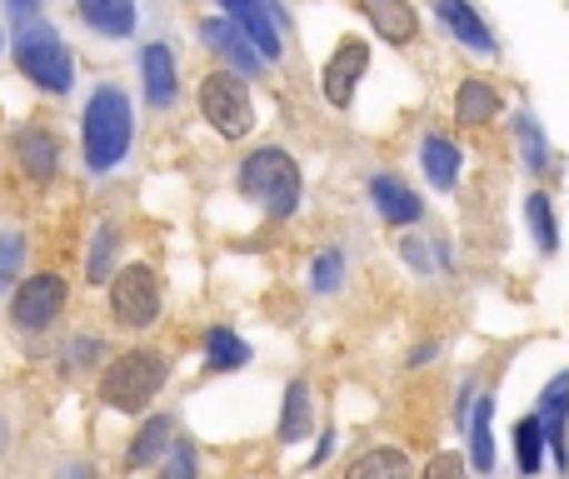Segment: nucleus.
Wrapping results in <instances>:
<instances>
[{
    "mask_svg": "<svg viewBox=\"0 0 569 479\" xmlns=\"http://www.w3.org/2000/svg\"><path fill=\"white\" fill-rule=\"evenodd\" d=\"M130 136H136V120H130V100L126 90L100 86L86 106V120H80V146H86V166L90 170H110L126 160Z\"/></svg>",
    "mask_w": 569,
    "mask_h": 479,
    "instance_id": "f257e3e1",
    "label": "nucleus"
},
{
    "mask_svg": "<svg viewBox=\"0 0 569 479\" xmlns=\"http://www.w3.org/2000/svg\"><path fill=\"white\" fill-rule=\"evenodd\" d=\"M10 50H16V66L26 70V76L36 80L40 90H50V96H66V90H70V80H76V66H70L66 40H60L50 26H40L36 16L16 26V36H10Z\"/></svg>",
    "mask_w": 569,
    "mask_h": 479,
    "instance_id": "f03ea898",
    "label": "nucleus"
},
{
    "mask_svg": "<svg viewBox=\"0 0 569 479\" xmlns=\"http://www.w3.org/2000/svg\"><path fill=\"white\" fill-rule=\"evenodd\" d=\"M166 375H170V360L160 350H130L106 370V380H100V400H106L110 410L136 415L156 400V390L166 385Z\"/></svg>",
    "mask_w": 569,
    "mask_h": 479,
    "instance_id": "7ed1b4c3",
    "label": "nucleus"
},
{
    "mask_svg": "<svg viewBox=\"0 0 569 479\" xmlns=\"http://www.w3.org/2000/svg\"><path fill=\"white\" fill-rule=\"evenodd\" d=\"M240 196L266 200L270 216H290L300 206V170L284 150L266 146L256 156H246V166H240Z\"/></svg>",
    "mask_w": 569,
    "mask_h": 479,
    "instance_id": "20e7f679",
    "label": "nucleus"
},
{
    "mask_svg": "<svg viewBox=\"0 0 569 479\" xmlns=\"http://www.w3.org/2000/svg\"><path fill=\"white\" fill-rule=\"evenodd\" d=\"M200 116H206L226 140H240L250 126H256L246 80L230 76V70H210V76L200 80Z\"/></svg>",
    "mask_w": 569,
    "mask_h": 479,
    "instance_id": "39448f33",
    "label": "nucleus"
},
{
    "mask_svg": "<svg viewBox=\"0 0 569 479\" xmlns=\"http://www.w3.org/2000/svg\"><path fill=\"white\" fill-rule=\"evenodd\" d=\"M110 310H116L120 325H150L160 315V280L146 265H126L110 280Z\"/></svg>",
    "mask_w": 569,
    "mask_h": 479,
    "instance_id": "423d86ee",
    "label": "nucleus"
},
{
    "mask_svg": "<svg viewBox=\"0 0 569 479\" xmlns=\"http://www.w3.org/2000/svg\"><path fill=\"white\" fill-rule=\"evenodd\" d=\"M60 310H66V280L60 275H30V280H20L16 300H10V320L20 330H46Z\"/></svg>",
    "mask_w": 569,
    "mask_h": 479,
    "instance_id": "0eeeda50",
    "label": "nucleus"
},
{
    "mask_svg": "<svg viewBox=\"0 0 569 479\" xmlns=\"http://www.w3.org/2000/svg\"><path fill=\"white\" fill-rule=\"evenodd\" d=\"M365 70H370V46L365 40H340V50H335L330 60H325V70H320V90H325V100H330L335 110H345L355 100V86L365 80Z\"/></svg>",
    "mask_w": 569,
    "mask_h": 479,
    "instance_id": "6e6552de",
    "label": "nucleus"
},
{
    "mask_svg": "<svg viewBox=\"0 0 569 479\" xmlns=\"http://www.w3.org/2000/svg\"><path fill=\"white\" fill-rule=\"evenodd\" d=\"M200 40H206L216 56H226L236 70H246V76H260V70L270 66V60L256 50V40H250L236 20H206V26H200Z\"/></svg>",
    "mask_w": 569,
    "mask_h": 479,
    "instance_id": "1a4fd4ad",
    "label": "nucleus"
},
{
    "mask_svg": "<svg viewBox=\"0 0 569 479\" xmlns=\"http://www.w3.org/2000/svg\"><path fill=\"white\" fill-rule=\"evenodd\" d=\"M220 6L230 10V20H236L240 30H246L250 40H256V50L266 60H280V30H276V10L266 6V0H220Z\"/></svg>",
    "mask_w": 569,
    "mask_h": 479,
    "instance_id": "9d476101",
    "label": "nucleus"
},
{
    "mask_svg": "<svg viewBox=\"0 0 569 479\" xmlns=\"http://www.w3.org/2000/svg\"><path fill=\"white\" fill-rule=\"evenodd\" d=\"M355 6L370 16V26L380 30V40H390V46H410V40L420 36V16H415L410 0H355Z\"/></svg>",
    "mask_w": 569,
    "mask_h": 479,
    "instance_id": "9b49d317",
    "label": "nucleus"
},
{
    "mask_svg": "<svg viewBox=\"0 0 569 479\" xmlns=\"http://www.w3.org/2000/svg\"><path fill=\"white\" fill-rule=\"evenodd\" d=\"M370 196H375V210H380L390 226H415V220L425 216V200L415 196L405 180H395V176H375L370 180Z\"/></svg>",
    "mask_w": 569,
    "mask_h": 479,
    "instance_id": "f8f14e48",
    "label": "nucleus"
},
{
    "mask_svg": "<svg viewBox=\"0 0 569 479\" xmlns=\"http://www.w3.org/2000/svg\"><path fill=\"white\" fill-rule=\"evenodd\" d=\"M565 420H569V370L555 375L540 395V425H545V445H555V460L560 470L569 465V450H565Z\"/></svg>",
    "mask_w": 569,
    "mask_h": 479,
    "instance_id": "ddd939ff",
    "label": "nucleus"
},
{
    "mask_svg": "<svg viewBox=\"0 0 569 479\" xmlns=\"http://www.w3.org/2000/svg\"><path fill=\"white\" fill-rule=\"evenodd\" d=\"M435 16L445 20V30H450V36L460 40V46L485 50V56H490V50H495L490 26H485V20L475 16V6H470V0H435Z\"/></svg>",
    "mask_w": 569,
    "mask_h": 479,
    "instance_id": "4468645a",
    "label": "nucleus"
},
{
    "mask_svg": "<svg viewBox=\"0 0 569 479\" xmlns=\"http://www.w3.org/2000/svg\"><path fill=\"white\" fill-rule=\"evenodd\" d=\"M140 76H146V100L156 110H166L176 100V56L166 46H146L140 56Z\"/></svg>",
    "mask_w": 569,
    "mask_h": 479,
    "instance_id": "2eb2a0df",
    "label": "nucleus"
},
{
    "mask_svg": "<svg viewBox=\"0 0 569 479\" xmlns=\"http://www.w3.org/2000/svg\"><path fill=\"white\" fill-rule=\"evenodd\" d=\"M76 10L100 36H130L136 30V0H76Z\"/></svg>",
    "mask_w": 569,
    "mask_h": 479,
    "instance_id": "dca6fc26",
    "label": "nucleus"
},
{
    "mask_svg": "<svg viewBox=\"0 0 569 479\" xmlns=\"http://www.w3.org/2000/svg\"><path fill=\"white\" fill-rule=\"evenodd\" d=\"M16 156H20V166H26L30 180H50V176H56V140H50L40 126L20 130V136H16Z\"/></svg>",
    "mask_w": 569,
    "mask_h": 479,
    "instance_id": "f3484780",
    "label": "nucleus"
},
{
    "mask_svg": "<svg viewBox=\"0 0 569 479\" xmlns=\"http://www.w3.org/2000/svg\"><path fill=\"white\" fill-rule=\"evenodd\" d=\"M420 156H425V176H430V186H435V190H450L455 180H460V146H455V140H445V136H425Z\"/></svg>",
    "mask_w": 569,
    "mask_h": 479,
    "instance_id": "a211bd4d",
    "label": "nucleus"
},
{
    "mask_svg": "<svg viewBox=\"0 0 569 479\" xmlns=\"http://www.w3.org/2000/svg\"><path fill=\"white\" fill-rule=\"evenodd\" d=\"M310 425H315V410H310V385H305V380H295L290 390H284V410H280V440H284V445L305 440V435H310Z\"/></svg>",
    "mask_w": 569,
    "mask_h": 479,
    "instance_id": "6ab92c4d",
    "label": "nucleus"
},
{
    "mask_svg": "<svg viewBox=\"0 0 569 479\" xmlns=\"http://www.w3.org/2000/svg\"><path fill=\"white\" fill-rule=\"evenodd\" d=\"M495 110H500V100L485 80H465L460 96H455V120L460 126H485V120H495Z\"/></svg>",
    "mask_w": 569,
    "mask_h": 479,
    "instance_id": "aec40b11",
    "label": "nucleus"
},
{
    "mask_svg": "<svg viewBox=\"0 0 569 479\" xmlns=\"http://www.w3.org/2000/svg\"><path fill=\"white\" fill-rule=\"evenodd\" d=\"M166 450H170V420H166V415H156V420L140 425V435H136V445H130L126 465H130V470H146V465H156Z\"/></svg>",
    "mask_w": 569,
    "mask_h": 479,
    "instance_id": "412c9836",
    "label": "nucleus"
},
{
    "mask_svg": "<svg viewBox=\"0 0 569 479\" xmlns=\"http://www.w3.org/2000/svg\"><path fill=\"white\" fill-rule=\"evenodd\" d=\"M540 455H545V425L540 415H525L515 425V460H520L525 475H540Z\"/></svg>",
    "mask_w": 569,
    "mask_h": 479,
    "instance_id": "4be33fe9",
    "label": "nucleus"
},
{
    "mask_svg": "<svg viewBox=\"0 0 569 479\" xmlns=\"http://www.w3.org/2000/svg\"><path fill=\"white\" fill-rule=\"evenodd\" d=\"M206 360L216 365V370H240V365L250 360V345L236 340V335L226 330V325H216V330L206 335Z\"/></svg>",
    "mask_w": 569,
    "mask_h": 479,
    "instance_id": "5701e85b",
    "label": "nucleus"
},
{
    "mask_svg": "<svg viewBox=\"0 0 569 479\" xmlns=\"http://www.w3.org/2000/svg\"><path fill=\"white\" fill-rule=\"evenodd\" d=\"M490 420H495V400L485 395L480 410H475V435H470V465L475 470H495V430H490Z\"/></svg>",
    "mask_w": 569,
    "mask_h": 479,
    "instance_id": "b1692460",
    "label": "nucleus"
},
{
    "mask_svg": "<svg viewBox=\"0 0 569 479\" xmlns=\"http://www.w3.org/2000/svg\"><path fill=\"white\" fill-rule=\"evenodd\" d=\"M525 220H530V230H535V240H540L545 255L560 250V230H555L550 196H525Z\"/></svg>",
    "mask_w": 569,
    "mask_h": 479,
    "instance_id": "393cba45",
    "label": "nucleus"
},
{
    "mask_svg": "<svg viewBox=\"0 0 569 479\" xmlns=\"http://www.w3.org/2000/svg\"><path fill=\"white\" fill-rule=\"evenodd\" d=\"M515 130H520V150H525V166L535 170V176H545L550 170V146H545V130H540V120L535 116H520L515 120Z\"/></svg>",
    "mask_w": 569,
    "mask_h": 479,
    "instance_id": "a878e982",
    "label": "nucleus"
},
{
    "mask_svg": "<svg viewBox=\"0 0 569 479\" xmlns=\"http://www.w3.org/2000/svg\"><path fill=\"white\" fill-rule=\"evenodd\" d=\"M365 475H410V460L400 450H370L360 460H350V479H365Z\"/></svg>",
    "mask_w": 569,
    "mask_h": 479,
    "instance_id": "bb28decb",
    "label": "nucleus"
},
{
    "mask_svg": "<svg viewBox=\"0 0 569 479\" xmlns=\"http://www.w3.org/2000/svg\"><path fill=\"white\" fill-rule=\"evenodd\" d=\"M20 260H26V240L20 236H0V290L20 275Z\"/></svg>",
    "mask_w": 569,
    "mask_h": 479,
    "instance_id": "cd10ccee",
    "label": "nucleus"
},
{
    "mask_svg": "<svg viewBox=\"0 0 569 479\" xmlns=\"http://www.w3.org/2000/svg\"><path fill=\"white\" fill-rule=\"evenodd\" d=\"M110 255H116V230H100V236H96V250H90V265H86V275H90V280H106V275H110Z\"/></svg>",
    "mask_w": 569,
    "mask_h": 479,
    "instance_id": "c85d7f7f",
    "label": "nucleus"
},
{
    "mask_svg": "<svg viewBox=\"0 0 569 479\" xmlns=\"http://www.w3.org/2000/svg\"><path fill=\"white\" fill-rule=\"evenodd\" d=\"M340 270H345L340 250H325L320 260H315V290H335V285H340Z\"/></svg>",
    "mask_w": 569,
    "mask_h": 479,
    "instance_id": "c756f323",
    "label": "nucleus"
},
{
    "mask_svg": "<svg viewBox=\"0 0 569 479\" xmlns=\"http://www.w3.org/2000/svg\"><path fill=\"white\" fill-rule=\"evenodd\" d=\"M36 6H40V0H6V10L16 20H30V16H36Z\"/></svg>",
    "mask_w": 569,
    "mask_h": 479,
    "instance_id": "7c9ffc66",
    "label": "nucleus"
},
{
    "mask_svg": "<svg viewBox=\"0 0 569 479\" xmlns=\"http://www.w3.org/2000/svg\"><path fill=\"white\" fill-rule=\"evenodd\" d=\"M460 470V460H450V455H440V460H430V475H455Z\"/></svg>",
    "mask_w": 569,
    "mask_h": 479,
    "instance_id": "2f4dec72",
    "label": "nucleus"
},
{
    "mask_svg": "<svg viewBox=\"0 0 569 479\" xmlns=\"http://www.w3.org/2000/svg\"><path fill=\"white\" fill-rule=\"evenodd\" d=\"M190 470H196V460H190V450H180L176 465H170V475H190Z\"/></svg>",
    "mask_w": 569,
    "mask_h": 479,
    "instance_id": "473e14b6",
    "label": "nucleus"
}]
</instances>
